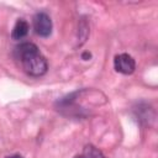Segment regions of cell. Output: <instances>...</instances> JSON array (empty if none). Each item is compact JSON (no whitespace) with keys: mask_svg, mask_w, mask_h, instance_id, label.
Here are the masks:
<instances>
[{"mask_svg":"<svg viewBox=\"0 0 158 158\" xmlns=\"http://www.w3.org/2000/svg\"><path fill=\"white\" fill-rule=\"evenodd\" d=\"M15 57L21 62L23 70L31 77L46 74L48 65L46 58L40 53L37 46L31 42H22L15 47Z\"/></svg>","mask_w":158,"mask_h":158,"instance_id":"6da1fadb","label":"cell"},{"mask_svg":"<svg viewBox=\"0 0 158 158\" xmlns=\"http://www.w3.org/2000/svg\"><path fill=\"white\" fill-rule=\"evenodd\" d=\"M35 32L41 37H48L52 32V20L46 12H37L33 17Z\"/></svg>","mask_w":158,"mask_h":158,"instance_id":"7a4b0ae2","label":"cell"},{"mask_svg":"<svg viewBox=\"0 0 158 158\" xmlns=\"http://www.w3.org/2000/svg\"><path fill=\"white\" fill-rule=\"evenodd\" d=\"M114 68L116 72L121 73V74H132L136 69V62L135 59L127 54V53H121L117 54L114 59Z\"/></svg>","mask_w":158,"mask_h":158,"instance_id":"3957f363","label":"cell"},{"mask_svg":"<svg viewBox=\"0 0 158 158\" xmlns=\"http://www.w3.org/2000/svg\"><path fill=\"white\" fill-rule=\"evenodd\" d=\"M28 30H30V26L27 23L26 20L23 19H19L12 28V32H11V37L14 40H22L27 33H28Z\"/></svg>","mask_w":158,"mask_h":158,"instance_id":"277c9868","label":"cell"},{"mask_svg":"<svg viewBox=\"0 0 158 158\" xmlns=\"http://www.w3.org/2000/svg\"><path fill=\"white\" fill-rule=\"evenodd\" d=\"M83 156H84L85 158H106L98 148H95V147H93V146H86Z\"/></svg>","mask_w":158,"mask_h":158,"instance_id":"5b68a950","label":"cell"},{"mask_svg":"<svg viewBox=\"0 0 158 158\" xmlns=\"http://www.w3.org/2000/svg\"><path fill=\"white\" fill-rule=\"evenodd\" d=\"M90 57H91V54H90L89 52H84V53L81 54V58H83L84 60H88V59H89Z\"/></svg>","mask_w":158,"mask_h":158,"instance_id":"8992f818","label":"cell"},{"mask_svg":"<svg viewBox=\"0 0 158 158\" xmlns=\"http://www.w3.org/2000/svg\"><path fill=\"white\" fill-rule=\"evenodd\" d=\"M6 158H23V157L20 156V154H12V156H9V157H6Z\"/></svg>","mask_w":158,"mask_h":158,"instance_id":"52a82bcc","label":"cell"}]
</instances>
